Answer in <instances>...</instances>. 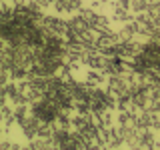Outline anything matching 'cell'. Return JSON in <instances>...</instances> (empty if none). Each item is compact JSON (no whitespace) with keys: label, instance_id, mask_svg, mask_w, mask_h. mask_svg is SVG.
I'll return each instance as SVG.
<instances>
[{"label":"cell","instance_id":"4","mask_svg":"<svg viewBox=\"0 0 160 150\" xmlns=\"http://www.w3.org/2000/svg\"><path fill=\"white\" fill-rule=\"evenodd\" d=\"M102 2H104V4H108V2H112V0H102Z\"/></svg>","mask_w":160,"mask_h":150},{"label":"cell","instance_id":"1","mask_svg":"<svg viewBox=\"0 0 160 150\" xmlns=\"http://www.w3.org/2000/svg\"><path fill=\"white\" fill-rule=\"evenodd\" d=\"M104 80H108L106 78V72L104 70H96V68H90V72H88V76L84 82L88 84V86H98V84H102Z\"/></svg>","mask_w":160,"mask_h":150},{"label":"cell","instance_id":"3","mask_svg":"<svg viewBox=\"0 0 160 150\" xmlns=\"http://www.w3.org/2000/svg\"><path fill=\"white\" fill-rule=\"evenodd\" d=\"M116 2L120 4V6H124V8H130V4H132V0H116Z\"/></svg>","mask_w":160,"mask_h":150},{"label":"cell","instance_id":"2","mask_svg":"<svg viewBox=\"0 0 160 150\" xmlns=\"http://www.w3.org/2000/svg\"><path fill=\"white\" fill-rule=\"evenodd\" d=\"M34 2H36L40 8H46L48 4H52V2H50V0H34Z\"/></svg>","mask_w":160,"mask_h":150}]
</instances>
